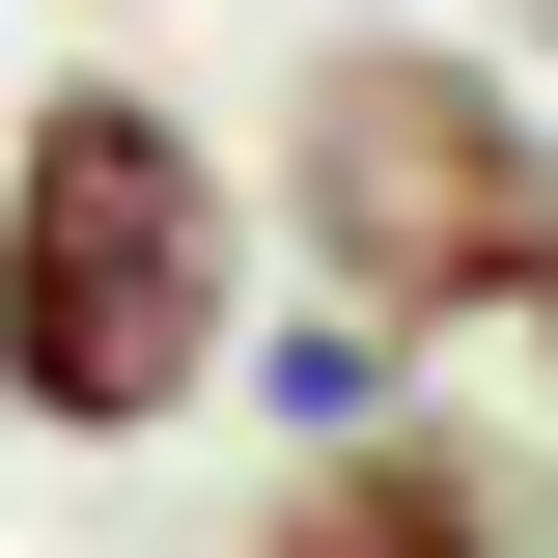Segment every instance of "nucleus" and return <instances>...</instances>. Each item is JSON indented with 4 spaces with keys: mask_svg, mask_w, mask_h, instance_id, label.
<instances>
[{
    "mask_svg": "<svg viewBox=\"0 0 558 558\" xmlns=\"http://www.w3.org/2000/svg\"><path fill=\"white\" fill-rule=\"evenodd\" d=\"M279 223H307V307L475 336L502 279L558 252V112L475 28H307V57H279Z\"/></svg>",
    "mask_w": 558,
    "mask_h": 558,
    "instance_id": "2",
    "label": "nucleus"
},
{
    "mask_svg": "<svg viewBox=\"0 0 558 558\" xmlns=\"http://www.w3.org/2000/svg\"><path fill=\"white\" fill-rule=\"evenodd\" d=\"M531 57H558V0H531Z\"/></svg>",
    "mask_w": 558,
    "mask_h": 558,
    "instance_id": "5",
    "label": "nucleus"
},
{
    "mask_svg": "<svg viewBox=\"0 0 558 558\" xmlns=\"http://www.w3.org/2000/svg\"><path fill=\"white\" fill-rule=\"evenodd\" d=\"M447 363H475V475H502V531L558 558V252L502 279V307H475V336H447Z\"/></svg>",
    "mask_w": 558,
    "mask_h": 558,
    "instance_id": "4",
    "label": "nucleus"
},
{
    "mask_svg": "<svg viewBox=\"0 0 558 558\" xmlns=\"http://www.w3.org/2000/svg\"><path fill=\"white\" fill-rule=\"evenodd\" d=\"M252 558H531L502 531V475H475V418H307V447H279L252 475Z\"/></svg>",
    "mask_w": 558,
    "mask_h": 558,
    "instance_id": "3",
    "label": "nucleus"
},
{
    "mask_svg": "<svg viewBox=\"0 0 558 558\" xmlns=\"http://www.w3.org/2000/svg\"><path fill=\"white\" fill-rule=\"evenodd\" d=\"M252 363V168L168 84L57 57L0 112V418L28 447H168Z\"/></svg>",
    "mask_w": 558,
    "mask_h": 558,
    "instance_id": "1",
    "label": "nucleus"
}]
</instances>
